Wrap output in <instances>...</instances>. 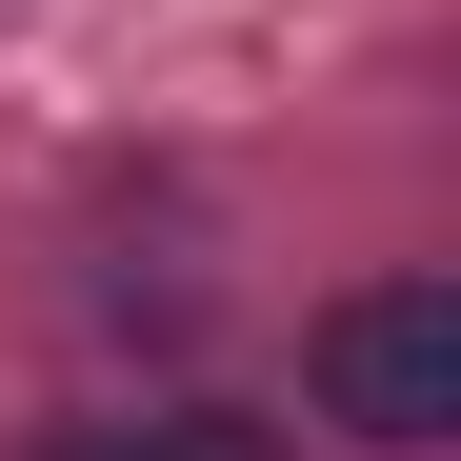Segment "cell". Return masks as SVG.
Here are the masks:
<instances>
[{
	"mask_svg": "<svg viewBox=\"0 0 461 461\" xmlns=\"http://www.w3.org/2000/svg\"><path fill=\"white\" fill-rule=\"evenodd\" d=\"M321 421L381 441V461L461 441V281H361L341 301V321H321Z\"/></svg>",
	"mask_w": 461,
	"mask_h": 461,
	"instance_id": "6da1fadb",
	"label": "cell"
},
{
	"mask_svg": "<svg viewBox=\"0 0 461 461\" xmlns=\"http://www.w3.org/2000/svg\"><path fill=\"white\" fill-rule=\"evenodd\" d=\"M121 441H140V461H281L261 421H121Z\"/></svg>",
	"mask_w": 461,
	"mask_h": 461,
	"instance_id": "7a4b0ae2",
	"label": "cell"
},
{
	"mask_svg": "<svg viewBox=\"0 0 461 461\" xmlns=\"http://www.w3.org/2000/svg\"><path fill=\"white\" fill-rule=\"evenodd\" d=\"M41 461H140V441H121V421H101V441H41Z\"/></svg>",
	"mask_w": 461,
	"mask_h": 461,
	"instance_id": "3957f363",
	"label": "cell"
}]
</instances>
